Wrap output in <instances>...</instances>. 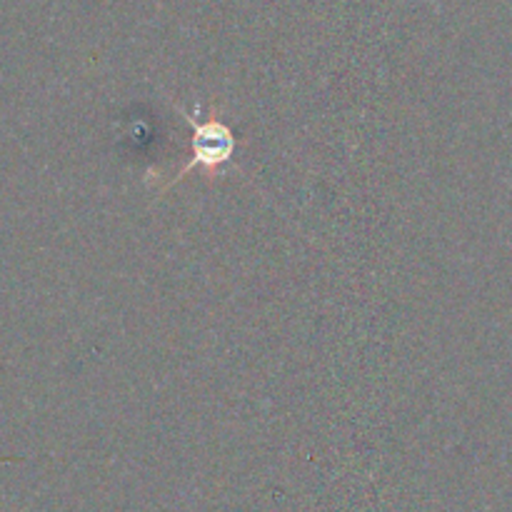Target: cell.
<instances>
[{
    "label": "cell",
    "instance_id": "obj_1",
    "mask_svg": "<svg viewBox=\"0 0 512 512\" xmlns=\"http://www.w3.org/2000/svg\"><path fill=\"white\" fill-rule=\"evenodd\" d=\"M180 113H183L185 123L193 128V138H190V160L173 175V178H170L165 190H168L170 185L180 183V180L188 173H193V170H203L208 178H213L215 173H220V170L233 160L235 148H238V138H235L233 130L225 125V120L220 118V113L215 108H210L208 115L200 113V108H180Z\"/></svg>",
    "mask_w": 512,
    "mask_h": 512
}]
</instances>
